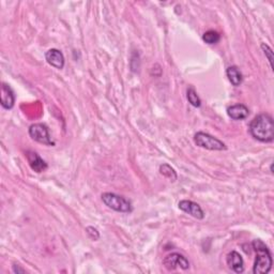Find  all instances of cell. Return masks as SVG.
<instances>
[{"mask_svg":"<svg viewBox=\"0 0 274 274\" xmlns=\"http://www.w3.org/2000/svg\"><path fill=\"white\" fill-rule=\"evenodd\" d=\"M249 133L256 141L261 143H272L274 139L273 118L268 114H260L250 121Z\"/></svg>","mask_w":274,"mask_h":274,"instance_id":"1","label":"cell"},{"mask_svg":"<svg viewBox=\"0 0 274 274\" xmlns=\"http://www.w3.org/2000/svg\"><path fill=\"white\" fill-rule=\"evenodd\" d=\"M252 248L256 253V259L253 268L254 274H267L272 269V255L266 244L259 239L252 242Z\"/></svg>","mask_w":274,"mask_h":274,"instance_id":"2","label":"cell"},{"mask_svg":"<svg viewBox=\"0 0 274 274\" xmlns=\"http://www.w3.org/2000/svg\"><path fill=\"white\" fill-rule=\"evenodd\" d=\"M102 201L105 206H107L109 209L114 210L116 212L121 213H131L133 211V207L130 200H127L125 197L117 195L115 193H103Z\"/></svg>","mask_w":274,"mask_h":274,"instance_id":"3","label":"cell"},{"mask_svg":"<svg viewBox=\"0 0 274 274\" xmlns=\"http://www.w3.org/2000/svg\"><path fill=\"white\" fill-rule=\"evenodd\" d=\"M194 143L198 147L207 150L223 151L227 149V146L222 141L205 132H197L194 135Z\"/></svg>","mask_w":274,"mask_h":274,"instance_id":"4","label":"cell"},{"mask_svg":"<svg viewBox=\"0 0 274 274\" xmlns=\"http://www.w3.org/2000/svg\"><path fill=\"white\" fill-rule=\"evenodd\" d=\"M29 136L34 142L43 144L46 146H55V143L51 141L49 126L44 124H33L29 126Z\"/></svg>","mask_w":274,"mask_h":274,"instance_id":"5","label":"cell"},{"mask_svg":"<svg viewBox=\"0 0 274 274\" xmlns=\"http://www.w3.org/2000/svg\"><path fill=\"white\" fill-rule=\"evenodd\" d=\"M163 265L170 271L174 270L178 267L181 268L182 270H188L190 268L189 260L183 255L179 253H172L167 255L164 260H163Z\"/></svg>","mask_w":274,"mask_h":274,"instance_id":"6","label":"cell"},{"mask_svg":"<svg viewBox=\"0 0 274 274\" xmlns=\"http://www.w3.org/2000/svg\"><path fill=\"white\" fill-rule=\"evenodd\" d=\"M178 207L181 211L185 212L186 214H190L191 217L197 220H203V218H205V212H203V210L197 202L184 199L178 203Z\"/></svg>","mask_w":274,"mask_h":274,"instance_id":"7","label":"cell"},{"mask_svg":"<svg viewBox=\"0 0 274 274\" xmlns=\"http://www.w3.org/2000/svg\"><path fill=\"white\" fill-rule=\"evenodd\" d=\"M26 157L29 163V166H30L33 172L40 174L48 170V163H46L37 152H34V151H27Z\"/></svg>","mask_w":274,"mask_h":274,"instance_id":"8","label":"cell"},{"mask_svg":"<svg viewBox=\"0 0 274 274\" xmlns=\"http://www.w3.org/2000/svg\"><path fill=\"white\" fill-rule=\"evenodd\" d=\"M45 59L49 62V65L58 70H61L65 67V56H63L62 51L57 49H50L46 51Z\"/></svg>","mask_w":274,"mask_h":274,"instance_id":"9","label":"cell"},{"mask_svg":"<svg viewBox=\"0 0 274 274\" xmlns=\"http://www.w3.org/2000/svg\"><path fill=\"white\" fill-rule=\"evenodd\" d=\"M226 261L229 269H231L235 273H242L244 271V261L242 256L236 250H232V252L227 255Z\"/></svg>","mask_w":274,"mask_h":274,"instance_id":"10","label":"cell"},{"mask_svg":"<svg viewBox=\"0 0 274 274\" xmlns=\"http://www.w3.org/2000/svg\"><path fill=\"white\" fill-rule=\"evenodd\" d=\"M15 104V95L12 88L5 83L1 86V106L5 109H12Z\"/></svg>","mask_w":274,"mask_h":274,"instance_id":"11","label":"cell"},{"mask_svg":"<svg viewBox=\"0 0 274 274\" xmlns=\"http://www.w3.org/2000/svg\"><path fill=\"white\" fill-rule=\"evenodd\" d=\"M227 115L232 120H243L249 117V109L244 104H235L227 108Z\"/></svg>","mask_w":274,"mask_h":274,"instance_id":"12","label":"cell"},{"mask_svg":"<svg viewBox=\"0 0 274 274\" xmlns=\"http://www.w3.org/2000/svg\"><path fill=\"white\" fill-rule=\"evenodd\" d=\"M226 75L228 77V80L231 83L232 86L239 87L242 84L243 80V75L241 73L240 70L236 66H231L229 68H227L226 70Z\"/></svg>","mask_w":274,"mask_h":274,"instance_id":"13","label":"cell"},{"mask_svg":"<svg viewBox=\"0 0 274 274\" xmlns=\"http://www.w3.org/2000/svg\"><path fill=\"white\" fill-rule=\"evenodd\" d=\"M202 40H203V42L209 44V45L217 44V43L220 42L221 34L218 31L208 30V31H206L205 33L202 34Z\"/></svg>","mask_w":274,"mask_h":274,"instance_id":"14","label":"cell"},{"mask_svg":"<svg viewBox=\"0 0 274 274\" xmlns=\"http://www.w3.org/2000/svg\"><path fill=\"white\" fill-rule=\"evenodd\" d=\"M160 173L165 178L170 179L171 181H176V180L178 179L176 171H174V168L171 165H168V164H162L160 166Z\"/></svg>","mask_w":274,"mask_h":274,"instance_id":"15","label":"cell"},{"mask_svg":"<svg viewBox=\"0 0 274 274\" xmlns=\"http://www.w3.org/2000/svg\"><path fill=\"white\" fill-rule=\"evenodd\" d=\"M186 98H188V101L192 105V106H194V107H200L201 106L200 98L198 97L197 92L195 91L193 87H190V88H188V91H186Z\"/></svg>","mask_w":274,"mask_h":274,"instance_id":"16","label":"cell"},{"mask_svg":"<svg viewBox=\"0 0 274 274\" xmlns=\"http://www.w3.org/2000/svg\"><path fill=\"white\" fill-rule=\"evenodd\" d=\"M261 50H264V54H265V56L267 57L268 61H269L270 67L273 68V65H272V61H273V51H272V50L270 49V46H269V45H267L266 43H262V44H261Z\"/></svg>","mask_w":274,"mask_h":274,"instance_id":"17","label":"cell"},{"mask_svg":"<svg viewBox=\"0 0 274 274\" xmlns=\"http://www.w3.org/2000/svg\"><path fill=\"white\" fill-rule=\"evenodd\" d=\"M86 232H87V235H88V237L93 241H97V240H99V239H100V232H99L98 229L95 228V227L88 226L86 228Z\"/></svg>","mask_w":274,"mask_h":274,"instance_id":"18","label":"cell"},{"mask_svg":"<svg viewBox=\"0 0 274 274\" xmlns=\"http://www.w3.org/2000/svg\"><path fill=\"white\" fill-rule=\"evenodd\" d=\"M13 272L19 274V273H25L26 270H25V269H23V268H21V266L14 264V265H13Z\"/></svg>","mask_w":274,"mask_h":274,"instance_id":"19","label":"cell"}]
</instances>
